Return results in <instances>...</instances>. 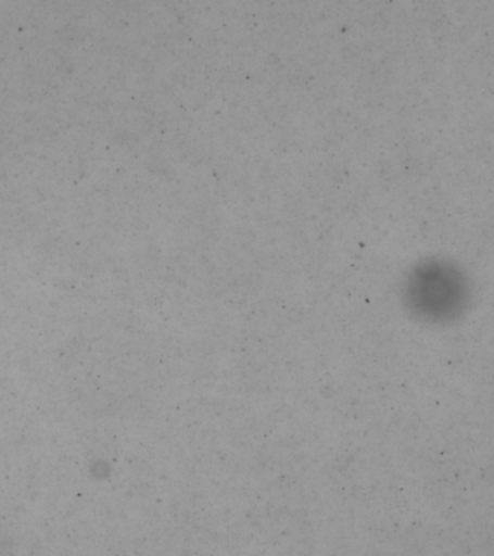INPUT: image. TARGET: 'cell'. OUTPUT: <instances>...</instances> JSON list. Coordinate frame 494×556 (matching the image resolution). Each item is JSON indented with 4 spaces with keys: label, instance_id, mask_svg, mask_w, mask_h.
Listing matches in <instances>:
<instances>
[{
    "label": "cell",
    "instance_id": "6da1fadb",
    "mask_svg": "<svg viewBox=\"0 0 494 556\" xmlns=\"http://www.w3.org/2000/svg\"><path fill=\"white\" fill-rule=\"evenodd\" d=\"M464 282L458 269L446 264L423 263L409 278V303L420 315L446 316L463 303Z\"/></svg>",
    "mask_w": 494,
    "mask_h": 556
}]
</instances>
